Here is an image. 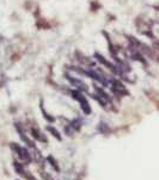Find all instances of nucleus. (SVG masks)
Segmentation results:
<instances>
[{
  "instance_id": "obj_1",
  "label": "nucleus",
  "mask_w": 159,
  "mask_h": 180,
  "mask_svg": "<svg viewBox=\"0 0 159 180\" xmlns=\"http://www.w3.org/2000/svg\"><path fill=\"white\" fill-rule=\"evenodd\" d=\"M71 95H72V97H73L76 101L79 102L80 108H81V110L84 112L85 115L91 114V112H92V110H91V106H90L87 99L85 97V95H84L81 91H79V90H77V89H73V90H71Z\"/></svg>"
},
{
  "instance_id": "obj_2",
  "label": "nucleus",
  "mask_w": 159,
  "mask_h": 180,
  "mask_svg": "<svg viewBox=\"0 0 159 180\" xmlns=\"http://www.w3.org/2000/svg\"><path fill=\"white\" fill-rule=\"evenodd\" d=\"M11 148H12V150H15V151L17 153L18 157H19L23 162H25V163L31 162V156H30L29 151H28V149L18 145V144H16V143H11Z\"/></svg>"
},
{
  "instance_id": "obj_3",
  "label": "nucleus",
  "mask_w": 159,
  "mask_h": 180,
  "mask_svg": "<svg viewBox=\"0 0 159 180\" xmlns=\"http://www.w3.org/2000/svg\"><path fill=\"white\" fill-rule=\"evenodd\" d=\"M35 26H36L38 30H49V29L53 28V24H52L48 19H46V18H43V17L41 16V17L36 18Z\"/></svg>"
},
{
  "instance_id": "obj_4",
  "label": "nucleus",
  "mask_w": 159,
  "mask_h": 180,
  "mask_svg": "<svg viewBox=\"0 0 159 180\" xmlns=\"http://www.w3.org/2000/svg\"><path fill=\"white\" fill-rule=\"evenodd\" d=\"M13 167H15V169H16V172L17 173H19L24 179H26V180H36L33 175H31V173H29V172H26L24 168H23V166L20 165V163H18V162H13Z\"/></svg>"
},
{
  "instance_id": "obj_5",
  "label": "nucleus",
  "mask_w": 159,
  "mask_h": 180,
  "mask_svg": "<svg viewBox=\"0 0 159 180\" xmlns=\"http://www.w3.org/2000/svg\"><path fill=\"white\" fill-rule=\"evenodd\" d=\"M30 133H31V136H33V138H35V139H37L38 142H42V143H48V139L44 137V135L37 129V127H31L30 129Z\"/></svg>"
},
{
  "instance_id": "obj_6",
  "label": "nucleus",
  "mask_w": 159,
  "mask_h": 180,
  "mask_svg": "<svg viewBox=\"0 0 159 180\" xmlns=\"http://www.w3.org/2000/svg\"><path fill=\"white\" fill-rule=\"evenodd\" d=\"M89 10L91 13H97L99 10H102V4L99 0H91L90 5H89Z\"/></svg>"
},
{
  "instance_id": "obj_7",
  "label": "nucleus",
  "mask_w": 159,
  "mask_h": 180,
  "mask_svg": "<svg viewBox=\"0 0 159 180\" xmlns=\"http://www.w3.org/2000/svg\"><path fill=\"white\" fill-rule=\"evenodd\" d=\"M40 108H41V112H42V114H43V118L47 120V121H49V123H54V121H55V119H54L53 116H50V114L44 110V107H43V102H42V101H41Z\"/></svg>"
},
{
  "instance_id": "obj_8",
  "label": "nucleus",
  "mask_w": 159,
  "mask_h": 180,
  "mask_svg": "<svg viewBox=\"0 0 159 180\" xmlns=\"http://www.w3.org/2000/svg\"><path fill=\"white\" fill-rule=\"evenodd\" d=\"M47 131H48L53 137H55L57 140H61V139H62V138H61V136H60V132H59L55 127H53V126H49V125H48V126H47Z\"/></svg>"
},
{
  "instance_id": "obj_9",
  "label": "nucleus",
  "mask_w": 159,
  "mask_h": 180,
  "mask_svg": "<svg viewBox=\"0 0 159 180\" xmlns=\"http://www.w3.org/2000/svg\"><path fill=\"white\" fill-rule=\"evenodd\" d=\"M20 59H22V53L18 52V50L13 52V53L10 55V60H11L12 63H17V61H19Z\"/></svg>"
},
{
  "instance_id": "obj_10",
  "label": "nucleus",
  "mask_w": 159,
  "mask_h": 180,
  "mask_svg": "<svg viewBox=\"0 0 159 180\" xmlns=\"http://www.w3.org/2000/svg\"><path fill=\"white\" fill-rule=\"evenodd\" d=\"M47 161H48V162H50V166H52L56 172H60V167H59L57 162L53 159V156H48V157H47Z\"/></svg>"
},
{
  "instance_id": "obj_11",
  "label": "nucleus",
  "mask_w": 159,
  "mask_h": 180,
  "mask_svg": "<svg viewBox=\"0 0 159 180\" xmlns=\"http://www.w3.org/2000/svg\"><path fill=\"white\" fill-rule=\"evenodd\" d=\"M154 50H157L158 53H159V40L158 39H154V40H152V46H151Z\"/></svg>"
},
{
  "instance_id": "obj_12",
  "label": "nucleus",
  "mask_w": 159,
  "mask_h": 180,
  "mask_svg": "<svg viewBox=\"0 0 159 180\" xmlns=\"http://www.w3.org/2000/svg\"><path fill=\"white\" fill-rule=\"evenodd\" d=\"M41 175H42V178H43L44 180H54V179H53V178H52L50 175H48V174L46 175L44 173H41Z\"/></svg>"
}]
</instances>
